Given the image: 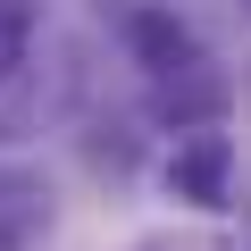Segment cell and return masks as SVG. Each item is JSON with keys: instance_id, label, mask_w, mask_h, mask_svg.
Returning <instances> with one entry per match:
<instances>
[{"instance_id": "6da1fadb", "label": "cell", "mask_w": 251, "mask_h": 251, "mask_svg": "<svg viewBox=\"0 0 251 251\" xmlns=\"http://www.w3.org/2000/svg\"><path fill=\"white\" fill-rule=\"evenodd\" d=\"M226 176H234V143L218 126H193V143L168 151V193L184 209H226Z\"/></svg>"}, {"instance_id": "7a4b0ae2", "label": "cell", "mask_w": 251, "mask_h": 251, "mask_svg": "<svg viewBox=\"0 0 251 251\" xmlns=\"http://www.w3.org/2000/svg\"><path fill=\"white\" fill-rule=\"evenodd\" d=\"M159 126H176V134H193V126H218L226 117V75L218 67H201V59H184V67H168L159 75Z\"/></svg>"}, {"instance_id": "3957f363", "label": "cell", "mask_w": 251, "mask_h": 251, "mask_svg": "<svg viewBox=\"0 0 251 251\" xmlns=\"http://www.w3.org/2000/svg\"><path fill=\"white\" fill-rule=\"evenodd\" d=\"M42 226H50V193L25 176H0V251H25Z\"/></svg>"}, {"instance_id": "277c9868", "label": "cell", "mask_w": 251, "mask_h": 251, "mask_svg": "<svg viewBox=\"0 0 251 251\" xmlns=\"http://www.w3.org/2000/svg\"><path fill=\"white\" fill-rule=\"evenodd\" d=\"M134 50L168 75V67H184V59H193V34H184L176 17H159V9H143V17H134Z\"/></svg>"}, {"instance_id": "5b68a950", "label": "cell", "mask_w": 251, "mask_h": 251, "mask_svg": "<svg viewBox=\"0 0 251 251\" xmlns=\"http://www.w3.org/2000/svg\"><path fill=\"white\" fill-rule=\"evenodd\" d=\"M25 34H34V0H0V84L17 75V59H25Z\"/></svg>"}, {"instance_id": "8992f818", "label": "cell", "mask_w": 251, "mask_h": 251, "mask_svg": "<svg viewBox=\"0 0 251 251\" xmlns=\"http://www.w3.org/2000/svg\"><path fill=\"white\" fill-rule=\"evenodd\" d=\"M9 143H17V126H9V117H0V151H9Z\"/></svg>"}]
</instances>
